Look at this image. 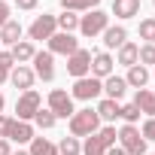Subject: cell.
Masks as SVG:
<instances>
[{
  "label": "cell",
  "mask_w": 155,
  "mask_h": 155,
  "mask_svg": "<svg viewBox=\"0 0 155 155\" xmlns=\"http://www.w3.org/2000/svg\"><path fill=\"white\" fill-rule=\"evenodd\" d=\"M9 125H12V119L0 113V137H3V140H6V134H9Z\"/></svg>",
  "instance_id": "obj_36"
},
{
  "label": "cell",
  "mask_w": 155,
  "mask_h": 155,
  "mask_svg": "<svg viewBox=\"0 0 155 155\" xmlns=\"http://www.w3.org/2000/svg\"><path fill=\"white\" fill-rule=\"evenodd\" d=\"M58 6H61L64 12H76V15H82V12L101 9V0H58Z\"/></svg>",
  "instance_id": "obj_21"
},
{
  "label": "cell",
  "mask_w": 155,
  "mask_h": 155,
  "mask_svg": "<svg viewBox=\"0 0 155 155\" xmlns=\"http://www.w3.org/2000/svg\"><path fill=\"white\" fill-rule=\"evenodd\" d=\"M15 6H18V9H25V12H31V9H37V6H40V0H15Z\"/></svg>",
  "instance_id": "obj_37"
},
{
  "label": "cell",
  "mask_w": 155,
  "mask_h": 155,
  "mask_svg": "<svg viewBox=\"0 0 155 155\" xmlns=\"http://www.w3.org/2000/svg\"><path fill=\"white\" fill-rule=\"evenodd\" d=\"M113 15H116L119 21L137 18V15H140V0H113Z\"/></svg>",
  "instance_id": "obj_19"
},
{
  "label": "cell",
  "mask_w": 155,
  "mask_h": 155,
  "mask_svg": "<svg viewBox=\"0 0 155 155\" xmlns=\"http://www.w3.org/2000/svg\"><path fill=\"white\" fill-rule=\"evenodd\" d=\"M55 21H58V31H64V34L79 31V15L76 12H61V15H55Z\"/></svg>",
  "instance_id": "obj_26"
},
{
  "label": "cell",
  "mask_w": 155,
  "mask_h": 155,
  "mask_svg": "<svg viewBox=\"0 0 155 155\" xmlns=\"http://www.w3.org/2000/svg\"><path fill=\"white\" fill-rule=\"evenodd\" d=\"M82 155H107V146L101 143V137H97V134L85 137V143H82Z\"/></svg>",
  "instance_id": "obj_28"
},
{
  "label": "cell",
  "mask_w": 155,
  "mask_h": 155,
  "mask_svg": "<svg viewBox=\"0 0 155 155\" xmlns=\"http://www.w3.org/2000/svg\"><path fill=\"white\" fill-rule=\"evenodd\" d=\"M37 137V128L31 125V122H18V119H12V125H9V134H6V140L9 143H18V146H25V143H31Z\"/></svg>",
  "instance_id": "obj_12"
},
{
  "label": "cell",
  "mask_w": 155,
  "mask_h": 155,
  "mask_svg": "<svg viewBox=\"0 0 155 155\" xmlns=\"http://www.w3.org/2000/svg\"><path fill=\"white\" fill-rule=\"evenodd\" d=\"M46 110H52L55 119H70V116L76 113L73 97H70V91H64V88H52V91H49V97H46Z\"/></svg>",
  "instance_id": "obj_4"
},
{
  "label": "cell",
  "mask_w": 155,
  "mask_h": 155,
  "mask_svg": "<svg viewBox=\"0 0 155 155\" xmlns=\"http://www.w3.org/2000/svg\"><path fill=\"white\" fill-rule=\"evenodd\" d=\"M28 152H31V155H58V143H52V140H46V137H34V140L28 143Z\"/></svg>",
  "instance_id": "obj_24"
},
{
  "label": "cell",
  "mask_w": 155,
  "mask_h": 155,
  "mask_svg": "<svg viewBox=\"0 0 155 155\" xmlns=\"http://www.w3.org/2000/svg\"><path fill=\"white\" fill-rule=\"evenodd\" d=\"M125 91H128V82H125V76H107L104 79V97H110V101H122L125 97Z\"/></svg>",
  "instance_id": "obj_17"
},
{
  "label": "cell",
  "mask_w": 155,
  "mask_h": 155,
  "mask_svg": "<svg viewBox=\"0 0 155 155\" xmlns=\"http://www.w3.org/2000/svg\"><path fill=\"white\" fill-rule=\"evenodd\" d=\"M137 55H140V46L128 40L125 46L116 49V64H122V67H134V64H137Z\"/></svg>",
  "instance_id": "obj_22"
},
{
  "label": "cell",
  "mask_w": 155,
  "mask_h": 155,
  "mask_svg": "<svg viewBox=\"0 0 155 155\" xmlns=\"http://www.w3.org/2000/svg\"><path fill=\"white\" fill-rule=\"evenodd\" d=\"M12 58H15V64H28V61H34V55H37V46L31 43V40H18L12 49Z\"/></svg>",
  "instance_id": "obj_23"
},
{
  "label": "cell",
  "mask_w": 155,
  "mask_h": 155,
  "mask_svg": "<svg viewBox=\"0 0 155 155\" xmlns=\"http://www.w3.org/2000/svg\"><path fill=\"white\" fill-rule=\"evenodd\" d=\"M58 155H82V143H79V137H61V143H58Z\"/></svg>",
  "instance_id": "obj_27"
},
{
  "label": "cell",
  "mask_w": 155,
  "mask_h": 155,
  "mask_svg": "<svg viewBox=\"0 0 155 155\" xmlns=\"http://www.w3.org/2000/svg\"><path fill=\"white\" fill-rule=\"evenodd\" d=\"M9 82H12L18 91H31L34 82H37V76H34V70H31L28 64H15V67L9 70Z\"/></svg>",
  "instance_id": "obj_13"
},
{
  "label": "cell",
  "mask_w": 155,
  "mask_h": 155,
  "mask_svg": "<svg viewBox=\"0 0 155 155\" xmlns=\"http://www.w3.org/2000/svg\"><path fill=\"white\" fill-rule=\"evenodd\" d=\"M0 67H3V70H12V67H15V58H12L9 49H6V52H0Z\"/></svg>",
  "instance_id": "obj_34"
},
{
  "label": "cell",
  "mask_w": 155,
  "mask_h": 155,
  "mask_svg": "<svg viewBox=\"0 0 155 155\" xmlns=\"http://www.w3.org/2000/svg\"><path fill=\"white\" fill-rule=\"evenodd\" d=\"M67 125H70V137H91V134H97L101 119H97V113L91 107H85V110H76L67 119Z\"/></svg>",
  "instance_id": "obj_1"
},
{
  "label": "cell",
  "mask_w": 155,
  "mask_h": 155,
  "mask_svg": "<svg viewBox=\"0 0 155 155\" xmlns=\"http://www.w3.org/2000/svg\"><path fill=\"white\" fill-rule=\"evenodd\" d=\"M76 49H79V40H76L73 34L58 31V34H52V37H49V52H52V55H64V58H70Z\"/></svg>",
  "instance_id": "obj_10"
},
{
  "label": "cell",
  "mask_w": 155,
  "mask_h": 155,
  "mask_svg": "<svg viewBox=\"0 0 155 155\" xmlns=\"http://www.w3.org/2000/svg\"><path fill=\"white\" fill-rule=\"evenodd\" d=\"M131 104H134L146 119H152V116H155V91H152V88H140V91L134 94V101H131Z\"/></svg>",
  "instance_id": "obj_18"
},
{
  "label": "cell",
  "mask_w": 155,
  "mask_h": 155,
  "mask_svg": "<svg viewBox=\"0 0 155 155\" xmlns=\"http://www.w3.org/2000/svg\"><path fill=\"white\" fill-rule=\"evenodd\" d=\"M91 55L94 49H76L70 58H67V73L73 76V79H82V76H91Z\"/></svg>",
  "instance_id": "obj_7"
},
{
  "label": "cell",
  "mask_w": 155,
  "mask_h": 155,
  "mask_svg": "<svg viewBox=\"0 0 155 155\" xmlns=\"http://www.w3.org/2000/svg\"><path fill=\"white\" fill-rule=\"evenodd\" d=\"M146 155H149V152H146Z\"/></svg>",
  "instance_id": "obj_45"
},
{
  "label": "cell",
  "mask_w": 155,
  "mask_h": 155,
  "mask_svg": "<svg viewBox=\"0 0 155 155\" xmlns=\"http://www.w3.org/2000/svg\"><path fill=\"white\" fill-rule=\"evenodd\" d=\"M107 28H110V12H104V9H91V12H82L79 15V34L88 37V40H94Z\"/></svg>",
  "instance_id": "obj_3"
},
{
  "label": "cell",
  "mask_w": 155,
  "mask_h": 155,
  "mask_svg": "<svg viewBox=\"0 0 155 155\" xmlns=\"http://www.w3.org/2000/svg\"><path fill=\"white\" fill-rule=\"evenodd\" d=\"M3 107H6V97H3V91H0V113H3Z\"/></svg>",
  "instance_id": "obj_42"
},
{
  "label": "cell",
  "mask_w": 155,
  "mask_h": 155,
  "mask_svg": "<svg viewBox=\"0 0 155 155\" xmlns=\"http://www.w3.org/2000/svg\"><path fill=\"white\" fill-rule=\"evenodd\" d=\"M152 73H155V67H152Z\"/></svg>",
  "instance_id": "obj_43"
},
{
  "label": "cell",
  "mask_w": 155,
  "mask_h": 155,
  "mask_svg": "<svg viewBox=\"0 0 155 155\" xmlns=\"http://www.w3.org/2000/svg\"><path fill=\"white\" fill-rule=\"evenodd\" d=\"M3 82H9V70H3V67H0V85H3Z\"/></svg>",
  "instance_id": "obj_40"
},
{
  "label": "cell",
  "mask_w": 155,
  "mask_h": 155,
  "mask_svg": "<svg viewBox=\"0 0 155 155\" xmlns=\"http://www.w3.org/2000/svg\"><path fill=\"white\" fill-rule=\"evenodd\" d=\"M104 94V82L94 79V76H82V79H73V88H70V97L73 101H94Z\"/></svg>",
  "instance_id": "obj_6"
},
{
  "label": "cell",
  "mask_w": 155,
  "mask_h": 155,
  "mask_svg": "<svg viewBox=\"0 0 155 155\" xmlns=\"http://www.w3.org/2000/svg\"><path fill=\"white\" fill-rule=\"evenodd\" d=\"M101 37H104V52H110V49H119V46L128 43V28L125 25H110Z\"/></svg>",
  "instance_id": "obj_14"
},
{
  "label": "cell",
  "mask_w": 155,
  "mask_h": 155,
  "mask_svg": "<svg viewBox=\"0 0 155 155\" xmlns=\"http://www.w3.org/2000/svg\"><path fill=\"white\" fill-rule=\"evenodd\" d=\"M21 34H25V28H21V21L18 18H9L3 28H0V43H3V46H15L18 40H21Z\"/></svg>",
  "instance_id": "obj_20"
},
{
  "label": "cell",
  "mask_w": 155,
  "mask_h": 155,
  "mask_svg": "<svg viewBox=\"0 0 155 155\" xmlns=\"http://www.w3.org/2000/svg\"><path fill=\"white\" fill-rule=\"evenodd\" d=\"M107 155H128V152H125V149L116 143V146H110V149H107Z\"/></svg>",
  "instance_id": "obj_39"
},
{
  "label": "cell",
  "mask_w": 155,
  "mask_h": 155,
  "mask_svg": "<svg viewBox=\"0 0 155 155\" xmlns=\"http://www.w3.org/2000/svg\"><path fill=\"white\" fill-rule=\"evenodd\" d=\"M97 137H101V143L110 149V146H116V140H119V134H116V125H104V128H97Z\"/></svg>",
  "instance_id": "obj_31"
},
{
  "label": "cell",
  "mask_w": 155,
  "mask_h": 155,
  "mask_svg": "<svg viewBox=\"0 0 155 155\" xmlns=\"http://www.w3.org/2000/svg\"><path fill=\"white\" fill-rule=\"evenodd\" d=\"M9 155H31L28 149H15V152H9Z\"/></svg>",
  "instance_id": "obj_41"
},
{
  "label": "cell",
  "mask_w": 155,
  "mask_h": 155,
  "mask_svg": "<svg viewBox=\"0 0 155 155\" xmlns=\"http://www.w3.org/2000/svg\"><path fill=\"white\" fill-rule=\"evenodd\" d=\"M34 67V76H37V79H43V82H52L55 79V55L46 49V52H37L34 55V61H31Z\"/></svg>",
  "instance_id": "obj_9"
},
{
  "label": "cell",
  "mask_w": 155,
  "mask_h": 155,
  "mask_svg": "<svg viewBox=\"0 0 155 155\" xmlns=\"http://www.w3.org/2000/svg\"><path fill=\"white\" fill-rule=\"evenodd\" d=\"M140 40L155 43V18H143L140 21Z\"/></svg>",
  "instance_id": "obj_32"
},
{
  "label": "cell",
  "mask_w": 155,
  "mask_h": 155,
  "mask_svg": "<svg viewBox=\"0 0 155 155\" xmlns=\"http://www.w3.org/2000/svg\"><path fill=\"white\" fill-rule=\"evenodd\" d=\"M113 70H116V58L110 55V52H94L91 55V76L94 79H107V76H113Z\"/></svg>",
  "instance_id": "obj_11"
},
{
  "label": "cell",
  "mask_w": 155,
  "mask_h": 155,
  "mask_svg": "<svg viewBox=\"0 0 155 155\" xmlns=\"http://www.w3.org/2000/svg\"><path fill=\"white\" fill-rule=\"evenodd\" d=\"M52 34H58V21H55V15H49V12H43V15H37L34 21H31V28H28V37H31V43H49V37Z\"/></svg>",
  "instance_id": "obj_8"
},
{
  "label": "cell",
  "mask_w": 155,
  "mask_h": 155,
  "mask_svg": "<svg viewBox=\"0 0 155 155\" xmlns=\"http://www.w3.org/2000/svg\"><path fill=\"white\" fill-rule=\"evenodd\" d=\"M149 79H152V73H149V67H143V64H134V67H128V76H125V82H128V88H146L149 85Z\"/></svg>",
  "instance_id": "obj_16"
},
{
  "label": "cell",
  "mask_w": 155,
  "mask_h": 155,
  "mask_svg": "<svg viewBox=\"0 0 155 155\" xmlns=\"http://www.w3.org/2000/svg\"><path fill=\"white\" fill-rule=\"evenodd\" d=\"M12 152V146H9V140H3V137H0V155H9Z\"/></svg>",
  "instance_id": "obj_38"
},
{
  "label": "cell",
  "mask_w": 155,
  "mask_h": 155,
  "mask_svg": "<svg viewBox=\"0 0 155 155\" xmlns=\"http://www.w3.org/2000/svg\"><path fill=\"white\" fill-rule=\"evenodd\" d=\"M40 107H43V97H40L37 88L21 91V94L15 97V119H18V122H34V116H37Z\"/></svg>",
  "instance_id": "obj_5"
},
{
  "label": "cell",
  "mask_w": 155,
  "mask_h": 155,
  "mask_svg": "<svg viewBox=\"0 0 155 155\" xmlns=\"http://www.w3.org/2000/svg\"><path fill=\"white\" fill-rule=\"evenodd\" d=\"M94 113H97L101 122L116 125V119H119V113H122V104H119V101H110V97H101L97 107H94Z\"/></svg>",
  "instance_id": "obj_15"
},
{
  "label": "cell",
  "mask_w": 155,
  "mask_h": 155,
  "mask_svg": "<svg viewBox=\"0 0 155 155\" xmlns=\"http://www.w3.org/2000/svg\"><path fill=\"white\" fill-rule=\"evenodd\" d=\"M34 128H40V131H52L55 125H58V119L52 116V110H46V107H40L37 110V116H34V122H31Z\"/></svg>",
  "instance_id": "obj_25"
},
{
  "label": "cell",
  "mask_w": 155,
  "mask_h": 155,
  "mask_svg": "<svg viewBox=\"0 0 155 155\" xmlns=\"http://www.w3.org/2000/svg\"><path fill=\"white\" fill-rule=\"evenodd\" d=\"M9 15H12V6L6 3V0H0V28L9 21Z\"/></svg>",
  "instance_id": "obj_35"
},
{
  "label": "cell",
  "mask_w": 155,
  "mask_h": 155,
  "mask_svg": "<svg viewBox=\"0 0 155 155\" xmlns=\"http://www.w3.org/2000/svg\"><path fill=\"white\" fill-rule=\"evenodd\" d=\"M140 116H143V113H140L134 104H125V107H122V113H119V119H122L125 125H137V122H140Z\"/></svg>",
  "instance_id": "obj_30"
},
{
  "label": "cell",
  "mask_w": 155,
  "mask_h": 155,
  "mask_svg": "<svg viewBox=\"0 0 155 155\" xmlns=\"http://www.w3.org/2000/svg\"><path fill=\"white\" fill-rule=\"evenodd\" d=\"M137 64H143V67H155V43H143V46H140Z\"/></svg>",
  "instance_id": "obj_29"
},
{
  "label": "cell",
  "mask_w": 155,
  "mask_h": 155,
  "mask_svg": "<svg viewBox=\"0 0 155 155\" xmlns=\"http://www.w3.org/2000/svg\"><path fill=\"white\" fill-rule=\"evenodd\" d=\"M140 134H143V140H146V143H149V140L155 143V116L143 122V128H140Z\"/></svg>",
  "instance_id": "obj_33"
},
{
  "label": "cell",
  "mask_w": 155,
  "mask_h": 155,
  "mask_svg": "<svg viewBox=\"0 0 155 155\" xmlns=\"http://www.w3.org/2000/svg\"><path fill=\"white\" fill-rule=\"evenodd\" d=\"M152 3H155V0H152Z\"/></svg>",
  "instance_id": "obj_44"
},
{
  "label": "cell",
  "mask_w": 155,
  "mask_h": 155,
  "mask_svg": "<svg viewBox=\"0 0 155 155\" xmlns=\"http://www.w3.org/2000/svg\"><path fill=\"white\" fill-rule=\"evenodd\" d=\"M116 134H119V146H122L128 155H146V152H149V143L143 140V134H140L137 125H122Z\"/></svg>",
  "instance_id": "obj_2"
}]
</instances>
